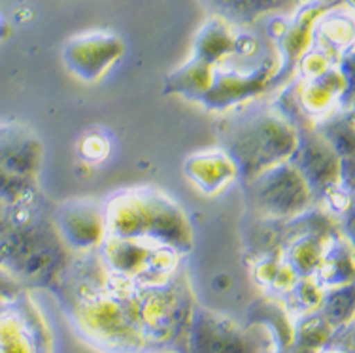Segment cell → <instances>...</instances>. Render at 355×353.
I'll use <instances>...</instances> for the list:
<instances>
[{"instance_id":"cell-1","label":"cell","mask_w":355,"mask_h":353,"mask_svg":"<svg viewBox=\"0 0 355 353\" xmlns=\"http://www.w3.org/2000/svg\"><path fill=\"white\" fill-rule=\"evenodd\" d=\"M104 223L114 238H130L159 246L189 242L184 216L174 204L153 193L119 197L108 204Z\"/></svg>"},{"instance_id":"cell-2","label":"cell","mask_w":355,"mask_h":353,"mask_svg":"<svg viewBox=\"0 0 355 353\" xmlns=\"http://www.w3.org/2000/svg\"><path fill=\"white\" fill-rule=\"evenodd\" d=\"M299 136L284 119L272 114H261L255 119L242 123L231 138V159L236 170L252 174L250 180L263 174L276 164L286 163L293 155Z\"/></svg>"},{"instance_id":"cell-3","label":"cell","mask_w":355,"mask_h":353,"mask_svg":"<svg viewBox=\"0 0 355 353\" xmlns=\"http://www.w3.org/2000/svg\"><path fill=\"white\" fill-rule=\"evenodd\" d=\"M255 198L259 208L268 218L293 216L306 208L312 189L299 170L291 164H276L253 178Z\"/></svg>"},{"instance_id":"cell-4","label":"cell","mask_w":355,"mask_h":353,"mask_svg":"<svg viewBox=\"0 0 355 353\" xmlns=\"http://www.w3.org/2000/svg\"><path fill=\"white\" fill-rule=\"evenodd\" d=\"M123 53V46L116 36L106 34H91L76 38L67 48V61L76 74L85 80H93L106 72V68Z\"/></svg>"},{"instance_id":"cell-5","label":"cell","mask_w":355,"mask_h":353,"mask_svg":"<svg viewBox=\"0 0 355 353\" xmlns=\"http://www.w3.org/2000/svg\"><path fill=\"white\" fill-rule=\"evenodd\" d=\"M61 227L69 242L80 248H89L103 242L106 223H104L103 212L91 208L85 203L78 208H69L64 212L61 216Z\"/></svg>"},{"instance_id":"cell-6","label":"cell","mask_w":355,"mask_h":353,"mask_svg":"<svg viewBox=\"0 0 355 353\" xmlns=\"http://www.w3.org/2000/svg\"><path fill=\"white\" fill-rule=\"evenodd\" d=\"M187 172L193 182L200 189H205V193H216L219 187L231 182L239 170L231 157H227L225 153H202L189 159Z\"/></svg>"},{"instance_id":"cell-7","label":"cell","mask_w":355,"mask_h":353,"mask_svg":"<svg viewBox=\"0 0 355 353\" xmlns=\"http://www.w3.org/2000/svg\"><path fill=\"white\" fill-rule=\"evenodd\" d=\"M321 31L331 46H344V42H352V21H344V17H331L321 25Z\"/></svg>"},{"instance_id":"cell-8","label":"cell","mask_w":355,"mask_h":353,"mask_svg":"<svg viewBox=\"0 0 355 353\" xmlns=\"http://www.w3.org/2000/svg\"><path fill=\"white\" fill-rule=\"evenodd\" d=\"M104 144H108L106 140H104L103 136H89L87 140H85V146H83V150H85V155L89 157V159H103V155L98 153V146H104Z\"/></svg>"}]
</instances>
